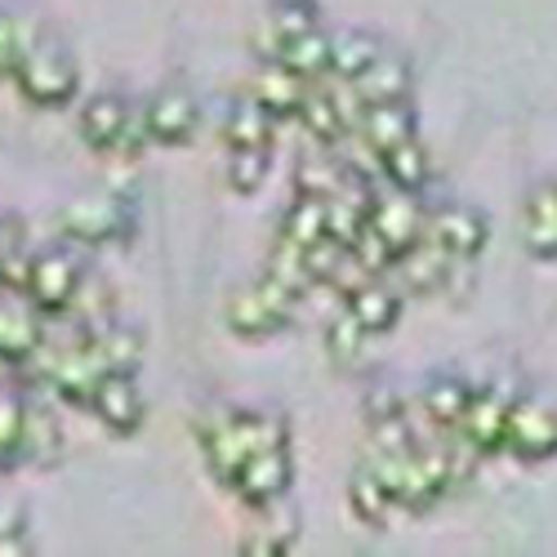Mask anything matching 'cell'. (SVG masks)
Segmentation results:
<instances>
[{
  "instance_id": "cell-1",
  "label": "cell",
  "mask_w": 557,
  "mask_h": 557,
  "mask_svg": "<svg viewBox=\"0 0 557 557\" xmlns=\"http://www.w3.org/2000/svg\"><path fill=\"white\" fill-rule=\"evenodd\" d=\"M40 357H45V366H40L45 384H50L59 397L76 401V406H89L99 380L116 375V370H134L138 357H144V348H138L134 331L103 326V331H89L76 344H63V348H50V352H45V344H40Z\"/></svg>"
},
{
  "instance_id": "cell-2",
  "label": "cell",
  "mask_w": 557,
  "mask_h": 557,
  "mask_svg": "<svg viewBox=\"0 0 557 557\" xmlns=\"http://www.w3.org/2000/svg\"><path fill=\"white\" fill-rule=\"evenodd\" d=\"M197 442L206 450V463L219 486H232L242 463L255 450L290 446V424L276 410H232V406H206L197 414Z\"/></svg>"
},
{
  "instance_id": "cell-3",
  "label": "cell",
  "mask_w": 557,
  "mask_h": 557,
  "mask_svg": "<svg viewBox=\"0 0 557 557\" xmlns=\"http://www.w3.org/2000/svg\"><path fill=\"white\" fill-rule=\"evenodd\" d=\"M14 85L23 89V99L36 103V108H59L76 95V63L72 54L63 50L59 36H40L32 32L27 50L14 67Z\"/></svg>"
},
{
  "instance_id": "cell-4",
  "label": "cell",
  "mask_w": 557,
  "mask_h": 557,
  "mask_svg": "<svg viewBox=\"0 0 557 557\" xmlns=\"http://www.w3.org/2000/svg\"><path fill=\"white\" fill-rule=\"evenodd\" d=\"M295 295L286 286H276L272 276L263 272L259 282H246L227 295V308H223V321H227V331L232 335H242V339H268L276 331H286L290 326V317H295Z\"/></svg>"
},
{
  "instance_id": "cell-5",
  "label": "cell",
  "mask_w": 557,
  "mask_h": 557,
  "mask_svg": "<svg viewBox=\"0 0 557 557\" xmlns=\"http://www.w3.org/2000/svg\"><path fill=\"white\" fill-rule=\"evenodd\" d=\"M504 450L522 463H544L557 455V401L548 393H518L508 410Z\"/></svg>"
},
{
  "instance_id": "cell-6",
  "label": "cell",
  "mask_w": 557,
  "mask_h": 557,
  "mask_svg": "<svg viewBox=\"0 0 557 557\" xmlns=\"http://www.w3.org/2000/svg\"><path fill=\"white\" fill-rule=\"evenodd\" d=\"M81 282H85L81 263H76V255L67 246H45L23 268V290H27V299L45 317H50V312H67L72 299H76V290H81Z\"/></svg>"
},
{
  "instance_id": "cell-7",
  "label": "cell",
  "mask_w": 557,
  "mask_h": 557,
  "mask_svg": "<svg viewBox=\"0 0 557 557\" xmlns=\"http://www.w3.org/2000/svg\"><path fill=\"white\" fill-rule=\"evenodd\" d=\"M81 138L103 157H134L144 144V116L134 121V112L125 108V99L116 95H95L81 108Z\"/></svg>"
},
{
  "instance_id": "cell-8",
  "label": "cell",
  "mask_w": 557,
  "mask_h": 557,
  "mask_svg": "<svg viewBox=\"0 0 557 557\" xmlns=\"http://www.w3.org/2000/svg\"><path fill=\"white\" fill-rule=\"evenodd\" d=\"M59 227L72 242H85V246L125 242L129 237V201L116 193H85V197L63 206Z\"/></svg>"
},
{
  "instance_id": "cell-9",
  "label": "cell",
  "mask_w": 557,
  "mask_h": 557,
  "mask_svg": "<svg viewBox=\"0 0 557 557\" xmlns=\"http://www.w3.org/2000/svg\"><path fill=\"white\" fill-rule=\"evenodd\" d=\"M513 401H518V384H508V380H495V384L473 388L469 410H463V420H459L455 433L469 442L478 455H495V450H504L508 410H513Z\"/></svg>"
},
{
  "instance_id": "cell-10",
  "label": "cell",
  "mask_w": 557,
  "mask_h": 557,
  "mask_svg": "<svg viewBox=\"0 0 557 557\" xmlns=\"http://www.w3.org/2000/svg\"><path fill=\"white\" fill-rule=\"evenodd\" d=\"M295 482V459H290V446H268V450H255L246 463H242V473L232 478V495H237L242 504L250 508H268L276 499H286Z\"/></svg>"
},
{
  "instance_id": "cell-11",
  "label": "cell",
  "mask_w": 557,
  "mask_h": 557,
  "mask_svg": "<svg viewBox=\"0 0 557 557\" xmlns=\"http://www.w3.org/2000/svg\"><path fill=\"white\" fill-rule=\"evenodd\" d=\"M424 223L429 214L420 210L414 193L393 188V183L384 193H370V227L393 246V255H406L414 242H424Z\"/></svg>"
},
{
  "instance_id": "cell-12",
  "label": "cell",
  "mask_w": 557,
  "mask_h": 557,
  "mask_svg": "<svg viewBox=\"0 0 557 557\" xmlns=\"http://www.w3.org/2000/svg\"><path fill=\"white\" fill-rule=\"evenodd\" d=\"M197 121H201L197 99H193L183 85H165V89H157V95L148 99V108H144V134L152 138V144H165V148L193 144Z\"/></svg>"
},
{
  "instance_id": "cell-13",
  "label": "cell",
  "mask_w": 557,
  "mask_h": 557,
  "mask_svg": "<svg viewBox=\"0 0 557 557\" xmlns=\"http://www.w3.org/2000/svg\"><path fill=\"white\" fill-rule=\"evenodd\" d=\"M424 237H429L433 246H442L450 259L473 263V259L486 250L491 227H486V219H482L473 206H442V210L429 214Z\"/></svg>"
},
{
  "instance_id": "cell-14",
  "label": "cell",
  "mask_w": 557,
  "mask_h": 557,
  "mask_svg": "<svg viewBox=\"0 0 557 557\" xmlns=\"http://www.w3.org/2000/svg\"><path fill=\"white\" fill-rule=\"evenodd\" d=\"M45 344L40 308L23 295L10 290V282H0V361H32Z\"/></svg>"
},
{
  "instance_id": "cell-15",
  "label": "cell",
  "mask_w": 557,
  "mask_h": 557,
  "mask_svg": "<svg viewBox=\"0 0 557 557\" xmlns=\"http://www.w3.org/2000/svg\"><path fill=\"white\" fill-rule=\"evenodd\" d=\"M89 410L103 420L108 433L116 437H129L138 424H144V397H138L129 370H116V375H103L95 397H89Z\"/></svg>"
},
{
  "instance_id": "cell-16",
  "label": "cell",
  "mask_w": 557,
  "mask_h": 557,
  "mask_svg": "<svg viewBox=\"0 0 557 557\" xmlns=\"http://www.w3.org/2000/svg\"><path fill=\"white\" fill-rule=\"evenodd\" d=\"M344 308H348V317L357 321V326H366L370 335H384V331L397 326V317H401V295H397V286L380 282V276H366L361 286H352L344 295Z\"/></svg>"
},
{
  "instance_id": "cell-17",
  "label": "cell",
  "mask_w": 557,
  "mask_h": 557,
  "mask_svg": "<svg viewBox=\"0 0 557 557\" xmlns=\"http://www.w3.org/2000/svg\"><path fill=\"white\" fill-rule=\"evenodd\" d=\"M317 27V5L312 0H272V10L263 14L259 32H255V50L263 59H276L282 54V45L312 32Z\"/></svg>"
},
{
  "instance_id": "cell-18",
  "label": "cell",
  "mask_w": 557,
  "mask_h": 557,
  "mask_svg": "<svg viewBox=\"0 0 557 557\" xmlns=\"http://www.w3.org/2000/svg\"><path fill=\"white\" fill-rule=\"evenodd\" d=\"M308 85L312 81H304L299 72H290L282 59H263V67L255 72V81H250V95L282 121V116H299V103H304V95H308Z\"/></svg>"
},
{
  "instance_id": "cell-19",
  "label": "cell",
  "mask_w": 557,
  "mask_h": 557,
  "mask_svg": "<svg viewBox=\"0 0 557 557\" xmlns=\"http://www.w3.org/2000/svg\"><path fill=\"white\" fill-rule=\"evenodd\" d=\"M522 246L540 263H553L557 259V183H540V188L527 197Z\"/></svg>"
},
{
  "instance_id": "cell-20",
  "label": "cell",
  "mask_w": 557,
  "mask_h": 557,
  "mask_svg": "<svg viewBox=\"0 0 557 557\" xmlns=\"http://www.w3.org/2000/svg\"><path fill=\"white\" fill-rule=\"evenodd\" d=\"M357 134H361V144H366L370 152H375V157H380V152H388V148H397L401 138H410V134H414V112H410V99H393V103H366Z\"/></svg>"
},
{
  "instance_id": "cell-21",
  "label": "cell",
  "mask_w": 557,
  "mask_h": 557,
  "mask_svg": "<svg viewBox=\"0 0 557 557\" xmlns=\"http://www.w3.org/2000/svg\"><path fill=\"white\" fill-rule=\"evenodd\" d=\"M272 125H276V116L246 89V95H237L227 108L223 144L227 148H272Z\"/></svg>"
},
{
  "instance_id": "cell-22",
  "label": "cell",
  "mask_w": 557,
  "mask_h": 557,
  "mask_svg": "<svg viewBox=\"0 0 557 557\" xmlns=\"http://www.w3.org/2000/svg\"><path fill=\"white\" fill-rule=\"evenodd\" d=\"M299 125H304V134H312L317 144H326V148H339L348 138V121L331 95V85H308V95L299 103Z\"/></svg>"
},
{
  "instance_id": "cell-23",
  "label": "cell",
  "mask_w": 557,
  "mask_h": 557,
  "mask_svg": "<svg viewBox=\"0 0 557 557\" xmlns=\"http://www.w3.org/2000/svg\"><path fill=\"white\" fill-rule=\"evenodd\" d=\"M357 95L366 103H393V99H410V63L393 50H384L375 63H370L357 81Z\"/></svg>"
},
{
  "instance_id": "cell-24",
  "label": "cell",
  "mask_w": 557,
  "mask_h": 557,
  "mask_svg": "<svg viewBox=\"0 0 557 557\" xmlns=\"http://www.w3.org/2000/svg\"><path fill=\"white\" fill-rule=\"evenodd\" d=\"M469 397H473V388L463 384V380H455V375H437V380L424 384V393H420V410H424V420H433L437 429L455 433L459 420H463V410H469Z\"/></svg>"
},
{
  "instance_id": "cell-25",
  "label": "cell",
  "mask_w": 557,
  "mask_h": 557,
  "mask_svg": "<svg viewBox=\"0 0 557 557\" xmlns=\"http://www.w3.org/2000/svg\"><path fill=\"white\" fill-rule=\"evenodd\" d=\"M348 508H352V518L366 522V527H384V518L397 508L393 491L384 486V478L370 469L366 459H361V469H357L352 482H348Z\"/></svg>"
},
{
  "instance_id": "cell-26",
  "label": "cell",
  "mask_w": 557,
  "mask_h": 557,
  "mask_svg": "<svg viewBox=\"0 0 557 557\" xmlns=\"http://www.w3.org/2000/svg\"><path fill=\"white\" fill-rule=\"evenodd\" d=\"M380 174L393 183V188H406V193H420L424 183H429V174H433V165H429V152H424V144L420 138H401L397 148H388V152H380Z\"/></svg>"
},
{
  "instance_id": "cell-27",
  "label": "cell",
  "mask_w": 557,
  "mask_h": 557,
  "mask_svg": "<svg viewBox=\"0 0 557 557\" xmlns=\"http://www.w3.org/2000/svg\"><path fill=\"white\" fill-rule=\"evenodd\" d=\"M263 272L272 276L276 286H286L295 299H304V295L317 290V276H312V268H308V250L295 246V242H286V237H276V242H272Z\"/></svg>"
},
{
  "instance_id": "cell-28",
  "label": "cell",
  "mask_w": 557,
  "mask_h": 557,
  "mask_svg": "<svg viewBox=\"0 0 557 557\" xmlns=\"http://www.w3.org/2000/svg\"><path fill=\"white\" fill-rule=\"evenodd\" d=\"M276 59H282L290 72H299L304 81H326L331 76V32L312 27V32L295 36V40H286Z\"/></svg>"
},
{
  "instance_id": "cell-29",
  "label": "cell",
  "mask_w": 557,
  "mask_h": 557,
  "mask_svg": "<svg viewBox=\"0 0 557 557\" xmlns=\"http://www.w3.org/2000/svg\"><path fill=\"white\" fill-rule=\"evenodd\" d=\"M276 237H286L295 246H312L326 237V197H308V193H295V201L286 206L282 214V227H276Z\"/></svg>"
},
{
  "instance_id": "cell-30",
  "label": "cell",
  "mask_w": 557,
  "mask_h": 557,
  "mask_svg": "<svg viewBox=\"0 0 557 557\" xmlns=\"http://www.w3.org/2000/svg\"><path fill=\"white\" fill-rule=\"evenodd\" d=\"M380 54H384V45L370 36V32H335L331 36V76L357 81Z\"/></svg>"
},
{
  "instance_id": "cell-31",
  "label": "cell",
  "mask_w": 557,
  "mask_h": 557,
  "mask_svg": "<svg viewBox=\"0 0 557 557\" xmlns=\"http://www.w3.org/2000/svg\"><path fill=\"white\" fill-rule=\"evenodd\" d=\"M268 165H272V148H227V165H223V178L232 193H259L263 178H268Z\"/></svg>"
},
{
  "instance_id": "cell-32",
  "label": "cell",
  "mask_w": 557,
  "mask_h": 557,
  "mask_svg": "<svg viewBox=\"0 0 557 557\" xmlns=\"http://www.w3.org/2000/svg\"><path fill=\"white\" fill-rule=\"evenodd\" d=\"M63 450V437H59V424L50 410L40 406H27V429H23V450L18 459H32V463H54Z\"/></svg>"
},
{
  "instance_id": "cell-33",
  "label": "cell",
  "mask_w": 557,
  "mask_h": 557,
  "mask_svg": "<svg viewBox=\"0 0 557 557\" xmlns=\"http://www.w3.org/2000/svg\"><path fill=\"white\" fill-rule=\"evenodd\" d=\"M366 344H370V331L357 326V321L348 317V308L326 326V352H331V361L344 366V370H352V366L366 357Z\"/></svg>"
},
{
  "instance_id": "cell-34",
  "label": "cell",
  "mask_w": 557,
  "mask_h": 557,
  "mask_svg": "<svg viewBox=\"0 0 557 557\" xmlns=\"http://www.w3.org/2000/svg\"><path fill=\"white\" fill-rule=\"evenodd\" d=\"M27 429V406L14 393H0V463H18Z\"/></svg>"
},
{
  "instance_id": "cell-35",
  "label": "cell",
  "mask_w": 557,
  "mask_h": 557,
  "mask_svg": "<svg viewBox=\"0 0 557 557\" xmlns=\"http://www.w3.org/2000/svg\"><path fill=\"white\" fill-rule=\"evenodd\" d=\"M27 40H32V27L0 10V76H14V67H18L23 50H27Z\"/></svg>"
},
{
  "instance_id": "cell-36",
  "label": "cell",
  "mask_w": 557,
  "mask_h": 557,
  "mask_svg": "<svg viewBox=\"0 0 557 557\" xmlns=\"http://www.w3.org/2000/svg\"><path fill=\"white\" fill-rule=\"evenodd\" d=\"M18 227L14 223H0V282H10V263H14V250H18Z\"/></svg>"
}]
</instances>
